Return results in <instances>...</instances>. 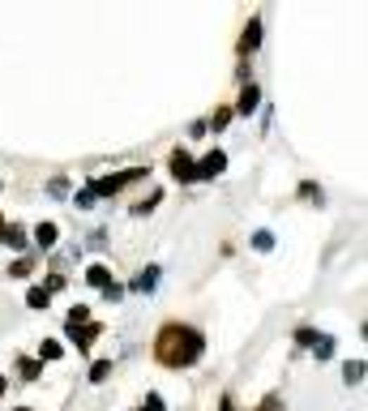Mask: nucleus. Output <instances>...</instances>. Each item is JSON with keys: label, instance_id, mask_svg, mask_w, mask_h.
<instances>
[{"label": "nucleus", "instance_id": "1", "mask_svg": "<svg viewBox=\"0 0 368 411\" xmlns=\"http://www.w3.org/2000/svg\"><path fill=\"white\" fill-rule=\"evenodd\" d=\"M205 351V334L197 326H184V322H167L159 334H154V360L163 369H189L197 365Z\"/></svg>", "mask_w": 368, "mask_h": 411}, {"label": "nucleus", "instance_id": "2", "mask_svg": "<svg viewBox=\"0 0 368 411\" xmlns=\"http://www.w3.org/2000/svg\"><path fill=\"white\" fill-rule=\"evenodd\" d=\"M150 167H125V172H116V176H99V180H90V189H94V197H116L125 184H133V180H141Z\"/></svg>", "mask_w": 368, "mask_h": 411}, {"label": "nucleus", "instance_id": "3", "mask_svg": "<svg viewBox=\"0 0 368 411\" xmlns=\"http://www.w3.org/2000/svg\"><path fill=\"white\" fill-rule=\"evenodd\" d=\"M223 172H227V154L223 150H210L201 163H193V180H215Z\"/></svg>", "mask_w": 368, "mask_h": 411}, {"label": "nucleus", "instance_id": "4", "mask_svg": "<svg viewBox=\"0 0 368 411\" xmlns=\"http://www.w3.org/2000/svg\"><path fill=\"white\" fill-rule=\"evenodd\" d=\"M159 279H163V266H146V270H137V279L129 283V291L133 296H150L154 287H159Z\"/></svg>", "mask_w": 368, "mask_h": 411}, {"label": "nucleus", "instance_id": "5", "mask_svg": "<svg viewBox=\"0 0 368 411\" xmlns=\"http://www.w3.org/2000/svg\"><path fill=\"white\" fill-rule=\"evenodd\" d=\"M172 180H180V184H193V159H189V150H172Z\"/></svg>", "mask_w": 368, "mask_h": 411}, {"label": "nucleus", "instance_id": "6", "mask_svg": "<svg viewBox=\"0 0 368 411\" xmlns=\"http://www.w3.org/2000/svg\"><path fill=\"white\" fill-rule=\"evenodd\" d=\"M103 334V326L99 322H86V326H69V339L77 343V351H90V343Z\"/></svg>", "mask_w": 368, "mask_h": 411}, {"label": "nucleus", "instance_id": "7", "mask_svg": "<svg viewBox=\"0 0 368 411\" xmlns=\"http://www.w3.org/2000/svg\"><path fill=\"white\" fill-rule=\"evenodd\" d=\"M257 47H261V18H253L244 26V34H240V56H253Z\"/></svg>", "mask_w": 368, "mask_h": 411}, {"label": "nucleus", "instance_id": "8", "mask_svg": "<svg viewBox=\"0 0 368 411\" xmlns=\"http://www.w3.org/2000/svg\"><path fill=\"white\" fill-rule=\"evenodd\" d=\"M257 108H261V86H257V82H248V86L240 90L236 112H240V116H248V112H257Z\"/></svg>", "mask_w": 368, "mask_h": 411}, {"label": "nucleus", "instance_id": "9", "mask_svg": "<svg viewBox=\"0 0 368 411\" xmlns=\"http://www.w3.org/2000/svg\"><path fill=\"white\" fill-rule=\"evenodd\" d=\"M0 244H5V248H26V227L22 223H9L5 232H0Z\"/></svg>", "mask_w": 368, "mask_h": 411}, {"label": "nucleus", "instance_id": "10", "mask_svg": "<svg viewBox=\"0 0 368 411\" xmlns=\"http://www.w3.org/2000/svg\"><path fill=\"white\" fill-rule=\"evenodd\" d=\"M56 236H61L56 223H39V227H34V244H39V248H51V244H56Z\"/></svg>", "mask_w": 368, "mask_h": 411}, {"label": "nucleus", "instance_id": "11", "mask_svg": "<svg viewBox=\"0 0 368 411\" xmlns=\"http://www.w3.org/2000/svg\"><path fill=\"white\" fill-rule=\"evenodd\" d=\"M86 283H90V287H112V270L103 266V262H94V266L86 270Z\"/></svg>", "mask_w": 368, "mask_h": 411}, {"label": "nucleus", "instance_id": "12", "mask_svg": "<svg viewBox=\"0 0 368 411\" xmlns=\"http://www.w3.org/2000/svg\"><path fill=\"white\" fill-rule=\"evenodd\" d=\"M343 381L347 386H360L364 381V360H347V365H343Z\"/></svg>", "mask_w": 368, "mask_h": 411}, {"label": "nucleus", "instance_id": "13", "mask_svg": "<svg viewBox=\"0 0 368 411\" xmlns=\"http://www.w3.org/2000/svg\"><path fill=\"white\" fill-rule=\"evenodd\" d=\"M61 355H65V347L56 339H43L39 343V365H43V360H61Z\"/></svg>", "mask_w": 368, "mask_h": 411}, {"label": "nucleus", "instance_id": "14", "mask_svg": "<svg viewBox=\"0 0 368 411\" xmlns=\"http://www.w3.org/2000/svg\"><path fill=\"white\" fill-rule=\"evenodd\" d=\"M47 304H51V296H47L43 287H30V291H26V308H39V313H43Z\"/></svg>", "mask_w": 368, "mask_h": 411}, {"label": "nucleus", "instance_id": "15", "mask_svg": "<svg viewBox=\"0 0 368 411\" xmlns=\"http://www.w3.org/2000/svg\"><path fill=\"white\" fill-rule=\"evenodd\" d=\"M18 373H22V381H39L43 365H39V360H18Z\"/></svg>", "mask_w": 368, "mask_h": 411}, {"label": "nucleus", "instance_id": "16", "mask_svg": "<svg viewBox=\"0 0 368 411\" xmlns=\"http://www.w3.org/2000/svg\"><path fill=\"white\" fill-rule=\"evenodd\" d=\"M112 377V360H94V365H90V381L99 386V381H108Z\"/></svg>", "mask_w": 368, "mask_h": 411}, {"label": "nucleus", "instance_id": "17", "mask_svg": "<svg viewBox=\"0 0 368 411\" xmlns=\"http://www.w3.org/2000/svg\"><path fill=\"white\" fill-rule=\"evenodd\" d=\"M231 116H236L231 108H219L215 116H210V120H205V129H215V133H219V129H227V125H231Z\"/></svg>", "mask_w": 368, "mask_h": 411}, {"label": "nucleus", "instance_id": "18", "mask_svg": "<svg viewBox=\"0 0 368 411\" xmlns=\"http://www.w3.org/2000/svg\"><path fill=\"white\" fill-rule=\"evenodd\" d=\"M253 248H257V253H270V248H274V232H266V227L253 232Z\"/></svg>", "mask_w": 368, "mask_h": 411}, {"label": "nucleus", "instance_id": "19", "mask_svg": "<svg viewBox=\"0 0 368 411\" xmlns=\"http://www.w3.org/2000/svg\"><path fill=\"white\" fill-rule=\"evenodd\" d=\"M159 201H163V189H154V193H150L146 201H137V206H133V215H150V210H154V206H159Z\"/></svg>", "mask_w": 368, "mask_h": 411}, {"label": "nucleus", "instance_id": "20", "mask_svg": "<svg viewBox=\"0 0 368 411\" xmlns=\"http://www.w3.org/2000/svg\"><path fill=\"white\" fill-rule=\"evenodd\" d=\"M94 201H99V197H94V189H90V184L73 193V206H77V210H90V206H94Z\"/></svg>", "mask_w": 368, "mask_h": 411}, {"label": "nucleus", "instance_id": "21", "mask_svg": "<svg viewBox=\"0 0 368 411\" xmlns=\"http://www.w3.org/2000/svg\"><path fill=\"white\" fill-rule=\"evenodd\" d=\"M312 351H317V360H330V355H334V339H330V334H317Z\"/></svg>", "mask_w": 368, "mask_h": 411}, {"label": "nucleus", "instance_id": "22", "mask_svg": "<svg viewBox=\"0 0 368 411\" xmlns=\"http://www.w3.org/2000/svg\"><path fill=\"white\" fill-rule=\"evenodd\" d=\"M300 197H308V201H317V206L326 201V193H322L317 184H312V180H304V184H300Z\"/></svg>", "mask_w": 368, "mask_h": 411}, {"label": "nucleus", "instance_id": "23", "mask_svg": "<svg viewBox=\"0 0 368 411\" xmlns=\"http://www.w3.org/2000/svg\"><path fill=\"white\" fill-rule=\"evenodd\" d=\"M47 193H51V197H65V193H69V176H51Z\"/></svg>", "mask_w": 368, "mask_h": 411}, {"label": "nucleus", "instance_id": "24", "mask_svg": "<svg viewBox=\"0 0 368 411\" xmlns=\"http://www.w3.org/2000/svg\"><path fill=\"white\" fill-rule=\"evenodd\" d=\"M86 322H90V308H86V304L69 308V326H86Z\"/></svg>", "mask_w": 368, "mask_h": 411}, {"label": "nucleus", "instance_id": "25", "mask_svg": "<svg viewBox=\"0 0 368 411\" xmlns=\"http://www.w3.org/2000/svg\"><path fill=\"white\" fill-rule=\"evenodd\" d=\"M257 411H283V394H266L257 403Z\"/></svg>", "mask_w": 368, "mask_h": 411}, {"label": "nucleus", "instance_id": "26", "mask_svg": "<svg viewBox=\"0 0 368 411\" xmlns=\"http://www.w3.org/2000/svg\"><path fill=\"white\" fill-rule=\"evenodd\" d=\"M30 266H34L30 257H22V262H13V266H9V279H26V274H30Z\"/></svg>", "mask_w": 368, "mask_h": 411}, {"label": "nucleus", "instance_id": "27", "mask_svg": "<svg viewBox=\"0 0 368 411\" xmlns=\"http://www.w3.org/2000/svg\"><path fill=\"white\" fill-rule=\"evenodd\" d=\"M141 411H167L163 394H146V407H141Z\"/></svg>", "mask_w": 368, "mask_h": 411}, {"label": "nucleus", "instance_id": "28", "mask_svg": "<svg viewBox=\"0 0 368 411\" xmlns=\"http://www.w3.org/2000/svg\"><path fill=\"white\" fill-rule=\"evenodd\" d=\"M296 343H300V347H312V343H317V330H308V326L296 330Z\"/></svg>", "mask_w": 368, "mask_h": 411}, {"label": "nucleus", "instance_id": "29", "mask_svg": "<svg viewBox=\"0 0 368 411\" xmlns=\"http://www.w3.org/2000/svg\"><path fill=\"white\" fill-rule=\"evenodd\" d=\"M103 296H108V300H112V304H116V300H120V296H125V287H116V283H112V287H103Z\"/></svg>", "mask_w": 368, "mask_h": 411}, {"label": "nucleus", "instance_id": "30", "mask_svg": "<svg viewBox=\"0 0 368 411\" xmlns=\"http://www.w3.org/2000/svg\"><path fill=\"white\" fill-rule=\"evenodd\" d=\"M0 398H5V377H0Z\"/></svg>", "mask_w": 368, "mask_h": 411}, {"label": "nucleus", "instance_id": "31", "mask_svg": "<svg viewBox=\"0 0 368 411\" xmlns=\"http://www.w3.org/2000/svg\"><path fill=\"white\" fill-rule=\"evenodd\" d=\"M13 411H34V407H13Z\"/></svg>", "mask_w": 368, "mask_h": 411}, {"label": "nucleus", "instance_id": "32", "mask_svg": "<svg viewBox=\"0 0 368 411\" xmlns=\"http://www.w3.org/2000/svg\"><path fill=\"white\" fill-rule=\"evenodd\" d=\"M0 232H5V215H0Z\"/></svg>", "mask_w": 368, "mask_h": 411}]
</instances>
